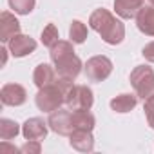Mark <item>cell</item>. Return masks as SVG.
Returning <instances> with one entry per match:
<instances>
[{
  "instance_id": "cell-6",
  "label": "cell",
  "mask_w": 154,
  "mask_h": 154,
  "mask_svg": "<svg viewBox=\"0 0 154 154\" xmlns=\"http://www.w3.org/2000/svg\"><path fill=\"white\" fill-rule=\"evenodd\" d=\"M49 129L60 136H71V132L74 131V125H72V111L67 107V109H56L53 112H49Z\"/></svg>"
},
{
  "instance_id": "cell-3",
  "label": "cell",
  "mask_w": 154,
  "mask_h": 154,
  "mask_svg": "<svg viewBox=\"0 0 154 154\" xmlns=\"http://www.w3.org/2000/svg\"><path fill=\"white\" fill-rule=\"evenodd\" d=\"M131 85L143 102L154 94V71L149 65H138L131 72Z\"/></svg>"
},
{
  "instance_id": "cell-2",
  "label": "cell",
  "mask_w": 154,
  "mask_h": 154,
  "mask_svg": "<svg viewBox=\"0 0 154 154\" xmlns=\"http://www.w3.org/2000/svg\"><path fill=\"white\" fill-rule=\"evenodd\" d=\"M35 103L42 112H53V111L60 109L65 103V93L54 82L51 85H45V87L38 89V93L35 96Z\"/></svg>"
},
{
  "instance_id": "cell-26",
  "label": "cell",
  "mask_w": 154,
  "mask_h": 154,
  "mask_svg": "<svg viewBox=\"0 0 154 154\" xmlns=\"http://www.w3.org/2000/svg\"><path fill=\"white\" fill-rule=\"evenodd\" d=\"M0 53H2V63L6 65V62H8V49H2Z\"/></svg>"
},
{
  "instance_id": "cell-19",
  "label": "cell",
  "mask_w": 154,
  "mask_h": 154,
  "mask_svg": "<svg viewBox=\"0 0 154 154\" xmlns=\"http://www.w3.org/2000/svg\"><path fill=\"white\" fill-rule=\"evenodd\" d=\"M18 132H20V127L15 120H9V118L0 120V140L2 141H9V140L17 138Z\"/></svg>"
},
{
  "instance_id": "cell-24",
  "label": "cell",
  "mask_w": 154,
  "mask_h": 154,
  "mask_svg": "<svg viewBox=\"0 0 154 154\" xmlns=\"http://www.w3.org/2000/svg\"><path fill=\"white\" fill-rule=\"evenodd\" d=\"M143 111H145V116H147V122H149V125L154 129V94H152L150 98H147V100H145Z\"/></svg>"
},
{
  "instance_id": "cell-15",
  "label": "cell",
  "mask_w": 154,
  "mask_h": 154,
  "mask_svg": "<svg viewBox=\"0 0 154 154\" xmlns=\"http://www.w3.org/2000/svg\"><path fill=\"white\" fill-rule=\"evenodd\" d=\"M136 26L138 29L147 35V36H154V8L152 6H145L138 11L136 15Z\"/></svg>"
},
{
  "instance_id": "cell-8",
  "label": "cell",
  "mask_w": 154,
  "mask_h": 154,
  "mask_svg": "<svg viewBox=\"0 0 154 154\" xmlns=\"http://www.w3.org/2000/svg\"><path fill=\"white\" fill-rule=\"evenodd\" d=\"M8 49L9 53L15 56V58H22V56H27L31 54L35 49H36V42L29 36V35H15L9 42H8Z\"/></svg>"
},
{
  "instance_id": "cell-20",
  "label": "cell",
  "mask_w": 154,
  "mask_h": 154,
  "mask_svg": "<svg viewBox=\"0 0 154 154\" xmlns=\"http://www.w3.org/2000/svg\"><path fill=\"white\" fill-rule=\"evenodd\" d=\"M69 38L72 44H84L87 40V27L80 20H72L69 27Z\"/></svg>"
},
{
  "instance_id": "cell-23",
  "label": "cell",
  "mask_w": 154,
  "mask_h": 154,
  "mask_svg": "<svg viewBox=\"0 0 154 154\" xmlns=\"http://www.w3.org/2000/svg\"><path fill=\"white\" fill-rule=\"evenodd\" d=\"M18 150H20V152H24V154H40L42 145H40V141H38V140H27V143H26V145H22Z\"/></svg>"
},
{
  "instance_id": "cell-10",
  "label": "cell",
  "mask_w": 154,
  "mask_h": 154,
  "mask_svg": "<svg viewBox=\"0 0 154 154\" xmlns=\"http://www.w3.org/2000/svg\"><path fill=\"white\" fill-rule=\"evenodd\" d=\"M47 129H49V123L44 122L42 118H29L22 125V134H24L26 140H38V141H42L47 136Z\"/></svg>"
},
{
  "instance_id": "cell-7",
  "label": "cell",
  "mask_w": 154,
  "mask_h": 154,
  "mask_svg": "<svg viewBox=\"0 0 154 154\" xmlns=\"http://www.w3.org/2000/svg\"><path fill=\"white\" fill-rule=\"evenodd\" d=\"M0 100L4 105L9 107H20L27 100V93L20 84H6L0 89Z\"/></svg>"
},
{
  "instance_id": "cell-9",
  "label": "cell",
  "mask_w": 154,
  "mask_h": 154,
  "mask_svg": "<svg viewBox=\"0 0 154 154\" xmlns=\"http://www.w3.org/2000/svg\"><path fill=\"white\" fill-rule=\"evenodd\" d=\"M82 67H84V63H82V60L76 54H72V56L58 62V63H54L56 74L60 76V78H65V80H71V82L78 78V74L82 72Z\"/></svg>"
},
{
  "instance_id": "cell-21",
  "label": "cell",
  "mask_w": 154,
  "mask_h": 154,
  "mask_svg": "<svg viewBox=\"0 0 154 154\" xmlns=\"http://www.w3.org/2000/svg\"><path fill=\"white\" fill-rule=\"evenodd\" d=\"M8 2H9V8L15 13H18V15H29L35 9L36 0H8Z\"/></svg>"
},
{
  "instance_id": "cell-1",
  "label": "cell",
  "mask_w": 154,
  "mask_h": 154,
  "mask_svg": "<svg viewBox=\"0 0 154 154\" xmlns=\"http://www.w3.org/2000/svg\"><path fill=\"white\" fill-rule=\"evenodd\" d=\"M89 26L109 45L122 44L125 38V26L122 24V20H118L112 13H109L103 8L93 11V15L89 17Z\"/></svg>"
},
{
  "instance_id": "cell-27",
  "label": "cell",
  "mask_w": 154,
  "mask_h": 154,
  "mask_svg": "<svg viewBox=\"0 0 154 154\" xmlns=\"http://www.w3.org/2000/svg\"><path fill=\"white\" fill-rule=\"evenodd\" d=\"M149 6H152V8H154V0H149Z\"/></svg>"
},
{
  "instance_id": "cell-12",
  "label": "cell",
  "mask_w": 154,
  "mask_h": 154,
  "mask_svg": "<svg viewBox=\"0 0 154 154\" xmlns=\"http://www.w3.org/2000/svg\"><path fill=\"white\" fill-rule=\"evenodd\" d=\"M20 33V22L9 11L0 15V42H9L15 35Z\"/></svg>"
},
{
  "instance_id": "cell-13",
  "label": "cell",
  "mask_w": 154,
  "mask_h": 154,
  "mask_svg": "<svg viewBox=\"0 0 154 154\" xmlns=\"http://www.w3.org/2000/svg\"><path fill=\"white\" fill-rule=\"evenodd\" d=\"M143 8V0H114V11L120 18H136L138 11Z\"/></svg>"
},
{
  "instance_id": "cell-16",
  "label": "cell",
  "mask_w": 154,
  "mask_h": 154,
  "mask_svg": "<svg viewBox=\"0 0 154 154\" xmlns=\"http://www.w3.org/2000/svg\"><path fill=\"white\" fill-rule=\"evenodd\" d=\"M138 105V94H120L111 100V109L114 112H131Z\"/></svg>"
},
{
  "instance_id": "cell-14",
  "label": "cell",
  "mask_w": 154,
  "mask_h": 154,
  "mask_svg": "<svg viewBox=\"0 0 154 154\" xmlns=\"http://www.w3.org/2000/svg\"><path fill=\"white\" fill-rule=\"evenodd\" d=\"M33 82L38 89L45 87V85H51L56 82V69H53L49 63H40L35 67V72H33Z\"/></svg>"
},
{
  "instance_id": "cell-22",
  "label": "cell",
  "mask_w": 154,
  "mask_h": 154,
  "mask_svg": "<svg viewBox=\"0 0 154 154\" xmlns=\"http://www.w3.org/2000/svg\"><path fill=\"white\" fill-rule=\"evenodd\" d=\"M58 29H56V26L54 24H47L45 27H44V31H42V44L45 45V47H53L56 42H58Z\"/></svg>"
},
{
  "instance_id": "cell-11",
  "label": "cell",
  "mask_w": 154,
  "mask_h": 154,
  "mask_svg": "<svg viewBox=\"0 0 154 154\" xmlns=\"http://www.w3.org/2000/svg\"><path fill=\"white\" fill-rule=\"evenodd\" d=\"M69 143L74 150L78 152H91L94 149V138H93V131H72L69 136Z\"/></svg>"
},
{
  "instance_id": "cell-5",
  "label": "cell",
  "mask_w": 154,
  "mask_h": 154,
  "mask_svg": "<svg viewBox=\"0 0 154 154\" xmlns=\"http://www.w3.org/2000/svg\"><path fill=\"white\" fill-rule=\"evenodd\" d=\"M84 67H85V76L91 82H96V84L107 80L111 76V72H112V62L103 54L89 58Z\"/></svg>"
},
{
  "instance_id": "cell-25",
  "label": "cell",
  "mask_w": 154,
  "mask_h": 154,
  "mask_svg": "<svg viewBox=\"0 0 154 154\" xmlns=\"http://www.w3.org/2000/svg\"><path fill=\"white\" fill-rule=\"evenodd\" d=\"M141 54L145 56V60H147V62H152V63H154V42H149V44L143 47Z\"/></svg>"
},
{
  "instance_id": "cell-4",
  "label": "cell",
  "mask_w": 154,
  "mask_h": 154,
  "mask_svg": "<svg viewBox=\"0 0 154 154\" xmlns=\"http://www.w3.org/2000/svg\"><path fill=\"white\" fill-rule=\"evenodd\" d=\"M94 103V96H93V91L91 87L87 85H74L67 91L65 94V105L72 111H78V109H84V111H89Z\"/></svg>"
},
{
  "instance_id": "cell-18",
  "label": "cell",
  "mask_w": 154,
  "mask_h": 154,
  "mask_svg": "<svg viewBox=\"0 0 154 154\" xmlns=\"http://www.w3.org/2000/svg\"><path fill=\"white\" fill-rule=\"evenodd\" d=\"M72 111V109H71ZM94 116L89 112V111H84V109H78V111H72V125H74V131H93L94 129Z\"/></svg>"
},
{
  "instance_id": "cell-17",
  "label": "cell",
  "mask_w": 154,
  "mask_h": 154,
  "mask_svg": "<svg viewBox=\"0 0 154 154\" xmlns=\"http://www.w3.org/2000/svg\"><path fill=\"white\" fill-rule=\"evenodd\" d=\"M72 54H74L72 42H67V40H58V42L51 47V51H49V56H51V62H53V63H58V62H62V60L72 56Z\"/></svg>"
}]
</instances>
